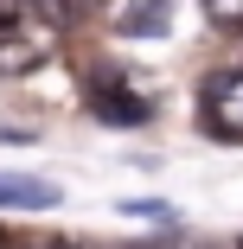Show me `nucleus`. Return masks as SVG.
Returning a JSON list of instances; mask_svg holds the SVG:
<instances>
[{
    "label": "nucleus",
    "mask_w": 243,
    "mask_h": 249,
    "mask_svg": "<svg viewBox=\"0 0 243 249\" xmlns=\"http://www.w3.org/2000/svg\"><path fill=\"white\" fill-rule=\"evenodd\" d=\"M205 13H211V26H237L243 32V0H205Z\"/></svg>",
    "instance_id": "nucleus-6"
},
{
    "label": "nucleus",
    "mask_w": 243,
    "mask_h": 249,
    "mask_svg": "<svg viewBox=\"0 0 243 249\" xmlns=\"http://www.w3.org/2000/svg\"><path fill=\"white\" fill-rule=\"evenodd\" d=\"M90 109H96V122H109V128H148V122H154L148 96H141V89H128L115 71L90 77Z\"/></svg>",
    "instance_id": "nucleus-3"
},
{
    "label": "nucleus",
    "mask_w": 243,
    "mask_h": 249,
    "mask_svg": "<svg viewBox=\"0 0 243 249\" xmlns=\"http://www.w3.org/2000/svg\"><path fill=\"white\" fill-rule=\"evenodd\" d=\"M7 249H90V243H71V236H32V243H7Z\"/></svg>",
    "instance_id": "nucleus-8"
},
{
    "label": "nucleus",
    "mask_w": 243,
    "mask_h": 249,
    "mask_svg": "<svg viewBox=\"0 0 243 249\" xmlns=\"http://www.w3.org/2000/svg\"><path fill=\"white\" fill-rule=\"evenodd\" d=\"M199 128L211 141H243V64H224L199 83Z\"/></svg>",
    "instance_id": "nucleus-1"
},
{
    "label": "nucleus",
    "mask_w": 243,
    "mask_h": 249,
    "mask_svg": "<svg viewBox=\"0 0 243 249\" xmlns=\"http://www.w3.org/2000/svg\"><path fill=\"white\" fill-rule=\"evenodd\" d=\"M58 32L38 19H7L0 26V77H32L38 64H52Z\"/></svg>",
    "instance_id": "nucleus-2"
},
{
    "label": "nucleus",
    "mask_w": 243,
    "mask_h": 249,
    "mask_svg": "<svg viewBox=\"0 0 243 249\" xmlns=\"http://www.w3.org/2000/svg\"><path fill=\"white\" fill-rule=\"evenodd\" d=\"M52 205H58V185L19 179V173H0V211H52Z\"/></svg>",
    "instance_id": "nucleus-4"
},
{
    "label": "nucleus",
    "mask_w": 243,
    "mask_h": 249,
    "mask_svg": "<svg viewBox=\"0 0 243 249\" xmlns=\"http://www.w3.org/2000/svg\"><path fill=\"white\" fill-rule=\"evenodd\" d=\"M115 32H128V38H160V32H167V0H122V7H115Z\"/></svg>",
    "instance_id": "nucleus-5"
},
{
    "label": "nucleus",
    "mask_w": 243,
    "mask_h": 249,
    "mask_svg": "<svg viewBox=\"0 0 243 249\" xmlns=\"http://www.w3.org/2000/svg\"><path fill=\"white\" fill-rule=\"evenodd\" d=\"M122 217H154V224H167L173 205H160V198H134V205H122Z\"/></svg>",
    "instance_id": "nucleus-7"
},
{
    "label": "nucleus",
    "mask_w": 243,
    "mask_h": 249,
    "mask_svg": "<svg viewBox=\"0 0 243 249\" xmlns=\"http://www.w3.org/2000/svg\"><path fill=\"white\" fill-rule=\"evenodd\" d=\"M0 249H7V236H0Z\"/></svg>",
    "instance_id": "nucleus-9"
}]
</instances>
